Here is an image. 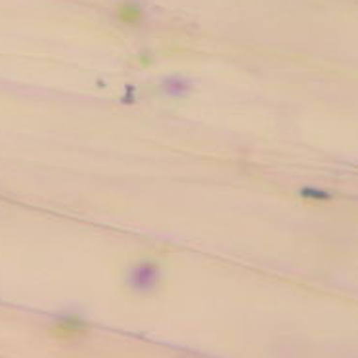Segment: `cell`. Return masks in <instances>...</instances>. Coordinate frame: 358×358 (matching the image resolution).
I'll list each match as a JSON object with an SVG mask.
<instances>
[{
  "label": "cell",
  "mask_w": 358,
  "mask_h": 358,
  "mask_svg": "<svg viewBox=\"0 0 358 358\" xmlns=\"http://www.w3.org/2000/svg\"><path fill=\"white\" fill-rule=\"evenodd\" d=\"M305 198H315V199H328V194H324V192L313 190V188H305V190L301 192Z\"/></svg>",
  "instance_id": "3"
},
{
  "label": "cell",
  "mask_w": 358,
  "mask_h": 358,
  "mask_svg": "<svg viewBox=\"0 0 358 358\" xmlns=\"http://www.w3.org/2000/svg\"><path fill=\"white\" fill-rule=\"evenodd\" d=\"M85 334H87V324L77 316L62 318L56 326V336L66 337V339H73V337L85 336Z\"/></svg>",
  "instance_id": "2"
},
{
  "label": "cell",
  "mask_w": 358,
  "mask_h": 358,
  "mask_svg": "<svg viewBox=\"0 0 358 358\" xmlns=\"http://www.w3.org/2000/svg\"><path fill=\"white\" fill-rule=\"evenodd\" d=\"M161 280V272L157 264L152 261H142V263L134 264L129 272V285L134 292L148 293L157 287Z\"/></svg>",
  "instance_id": "1"
}]
</instances>
